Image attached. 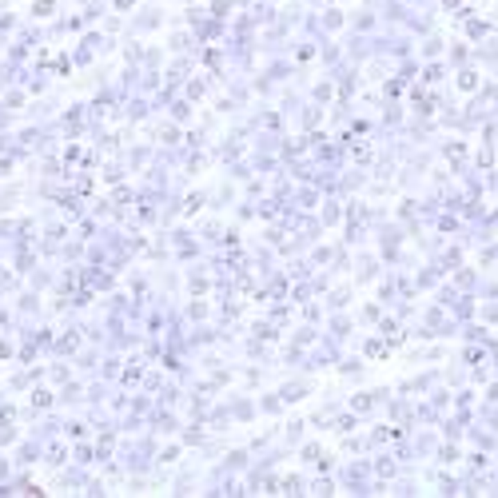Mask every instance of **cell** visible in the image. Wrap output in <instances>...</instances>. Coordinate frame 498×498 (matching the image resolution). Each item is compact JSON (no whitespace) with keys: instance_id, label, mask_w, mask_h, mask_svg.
Listing matches in <instances>:
<instances>
[{"instance_id":"obj_1","label":"cell","mask_w":498,"mask_h":498,"mask_svg":"<svg viewBox=\"0 0 498 498\" xmlns=\"http://www.w3.org/2000/svg\"><path fill=\"white\" fill-rule=\"evenodd\" d=\"M52 12H56V4H52V0H36V4H33V17H52Z\"/></svg>"},{"instance_id":"obj_3","label":"cell","mask_w":498,"mask_h":498,"mask_svg":"<svg viewBox=\"0 0 498 498\" xmlns=\"http://www.w3.org/2000/svg\"><path fill=\"white\" fill-rule=\"evenodd\" d=\"M4 104H8V108H20V104H24V92H8V96H4Z\"/></svg>"},{"instance_id":"obj_2","label":"cell","mask_w":498,"mask_h":498,"mask_svg":"<svg viewBox=\"0 0 498 498\" xmlns=\"http://www.w3.org/2000/svg\"><path fill=\"white\" fill-rule=\"evenodd\" d=\"M36 454H40V450H36V447H28V443H24V447H20V463H33Z\"/></svg>"}]
</instances>
